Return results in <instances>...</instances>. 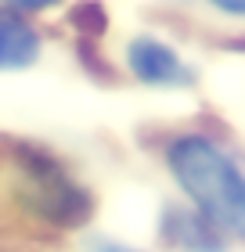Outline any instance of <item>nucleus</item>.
Segmentation results:
<instances>
[{
	"label": "nucleus",
	"instance_id": "5",
	"mask_svg": "<svg viewBox=\"0 0 245 252\" xmlns=\"http://www.w3.org/2000/svg\"><path fill=\"white\" fill-rule=\"evenodd\" d=\"M40 58V36L26 18L0 11V68H26Z\"/></svg>",
	"mask_w": 245,
	"mask_h": 252
},
{
	"label": "nucleus",
	"instance_id": "1",
	"mask_svg": "<svg viewBox=\"0 0 245 252\" xmlns=\"http://www.w3.org/2000/svg\"><path fill=\"white\" fill-rule=\"evenodd\" d=\"M166 169L180 194L224 238L245 242V169L220 141L180 133L166 148Z\"/></svg>",
	"mask_w": 245,
	"mask_h": 252
},
{
	"label": "nucleus",
	"instance_id": "8",
	"mask_svg": "<svg viewBox=\"0 0 245 252\" xmlns=\"http://www.w3.org/2000/svg\"><path fill=\"white\" fill-rule=\"evenodd\" d=\"M98 252H141V249H126V245H101Z\"/></svg>",
	"mask_w": 245,
	"mask_h": 252
},
{
	"label": "nucleus",
	"instance_id": "3",
	"mask_svg": "<svg viewBox=\"0 0 245 252\" xmlns=\"http://www.w3.org/2000/svg\"><path fill=\"white\" fill-rule=\"evenodd\" d=\"M126 68L134 79H141L148 87H191L195 72L191 65L180 58L170 43H162L159 36H134L126 47Z\"/></svg>",
	"mask_w": 245,
	"mask_h": 252
},
{
	"label": "nucleus",
	"instance_id": "6",
	"mask_svg": "<svg viewBox=\"0 0 245 252\" xmlns=\"http://www.w3.org/2000/svg\"><path fill=\"white\" fill-rule=\"evenodd\" d=\"M216 11H224V15H235V18H245V0H209Z\"/></svg>",
	"mask_w": 245,
	"mask_h": 252
},
{
	"label": "nucleus",
	"instance_id": "7",
	"mask_svg": "<svg viewBox=\"0 0 245 252\" xmlns=\"http://www.w3.org/2000/svg\"><path fill=\"white\" fill-rule=\"evenodd\" d=\"M4 4H11V7H22V11H40V7H51V4H58V0H4Z\"/></svg>",
	"mask_w": 245,
	"mask_h": 252
},
{
	"label": "nucleus",
	"instance_id": "4",
	"mask_svg": "<svg viewBox=\"0 0 245 252\" xmlns=\"http://www.w3.org/2000/svg\"><path fill=\"white\" fill-rule=\"evenodd\" d=\"M162 238H166V245L180 252H224L227 249V238L191 205H173V209L162 213Z\"/></svg>",
	"mask_w": 245,
	"mask_h": 252
},
{
	"label": "nucleus",
	"instance_id": "2",
	"mask_svg": "<svg viewBox=\"0 0 245 252\" xmlns=\"http://www.w3.org/2000/svg\"><path fill=\"white\" fill-rule=\"evenodd\" d=\"M7 162H11V173H15V191H18V202L26 205V213H33L36 220L51 227H65V231L83 227L90 220L94 198L54 155L40 152L33 144L11 141Z\"/></svg>",
	"mask_w": 245,
	"mask_h": 252
}]
</instances>
